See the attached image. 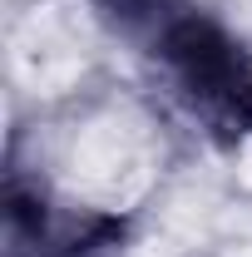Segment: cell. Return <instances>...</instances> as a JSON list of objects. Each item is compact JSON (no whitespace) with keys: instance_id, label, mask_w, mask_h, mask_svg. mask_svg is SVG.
I'll list each match as a JSON object with an SVG mask.
<instances>
[{"instance_id":"obj_1","label":"cell","mask_w":252,"mask_h":257,"mask_svg":"<svg viewBox=\"0 0 252 257\" xmlns=\"http://www.w3.org/2000/svg\"><path fill=\"white\" fill-rule=\"evenodd\" d=\"M168 60L178 64V74L193 89H203L208 99H227V104L247 99V79H242L237 50L203 20H183V25L168 30Z\"/></svg>"}]
</instances>
